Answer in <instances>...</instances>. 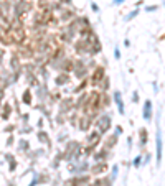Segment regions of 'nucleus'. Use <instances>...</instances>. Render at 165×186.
Returning <instances> with one entry per match:
<instances>
[{"label": "nucleus", "instance_id": "10", "mask_svg": "<svg viewBox=\"0 0 165 186\" xmlns=\"http://www.w3.org/2000/svg\"><path fill=\"white\" fill-rule=\"evenodd\" d=\"M107 156H109V148L103 147L99 151H96V153H94V160H96V161H104Z\"/></svg>", "mask_w": 165, "mask_h": 186}, {"label": "nucleus", "instance_id": "21", "mask_svg": "<svg viewBox=\"0 0 165 186\" xmlns=\"http://www.w3.org/2000/svg\"><path fill=\"white\" fill-rule=\"evenodd\" d=\"M69 124H73V125H78V115H76V114L69 117Z\"/></svg>", "mask_w": 165, "mask_h": 186}, {"label": "nucleus", "instance_id": "12", "mask_svg": "<svg viewBox=\"0 0 165 186\" xmlns=\"http://www.w3.org/2000/svg\"><path fill=\"white\" fill-rule=\"evenodd\" d=\"M147 140H149L147 129H140V130H139V145L140 147H145V145H147Z\"/></svg>", "mask_w": 165, "mask_h": 186}, {"label": "nucleus", "instance_id": "28", "mask_svg": "<svg viewBox=\"0 0 165 186\" xmlns=\"http://www.w3.org/2000/svg\"><path fill=\"white\" fill-rule=\"evenodd\" d=\"M132 101H134V102L139 101V96H137V92H134V96H132Z\"/></svg>", "mask_w": 165, "mask_h": 186}, {"label": "nucleus", "instance_id": "9", "mask_svg": "<svg viewBox=\"0 0 165 186\" xmlns=\"http://www.w3.org/2000/svg\"><path fill=\"white\" fill-rule=\"evenodd\" d=\"M107 163L106 161H98L96 165L93 166V173L94 175H101V173H104V171H107Z\"/></svg>", "mask_w": 165, "mask_h": 186}, {"label": "nucleus", "instance_id": "17", "mask_svg": "<svg viewBox=\"0 0 165 186\" xmlns=\"http://www.w3.org/2000/svg\"><path fill=\"white\" fill-rule=\"evenodd\" d=\"M139 13H140V10H137V8H135V10L130 12L129 15H125V17H124V21H130L132 18H135V17L139 15Z\"/></svg>", "mask_w": 165, "mask_h": 186}, {"label": "nucleus", "instance_id": "16", "mask_svg": "<svg viewBox=\"0 0 165 186\" xmlns=\"http://www.w3.org/2000/svg\"><path fill=\"white\" fill-rule=\"evenodd\" d=\"M88 84H89V81H88V79H81V84L78 86V87H74V89H73V94H79L81 91L86 89V86H88Z\"/></svg>", "mask_w": 165, "mask_h": 186}, {"label": "nucleus", "instance_id": "6", "mask_svg": "<svg viewBox=\"0 0 165 186\" xmlns=\"http://www.w3.org/2000/svg\"><path fill=\"white\" fill-rule=\"evenodd\" d=\"M142 115H144V120L145 122H150V120H152V115H154V107H152V101H150V99H147V101L144 102Z\"/></svg>", "mask_w": 165, "mask_h": 186}, {"label": "nucleus", "instance_id": "25", "mask_svg": "<svg viewBox=\"0 0 165 186\" xmlns=\"http://www.w3.org/2000/svg\"><path fill=\"white\" fill-rule=\"evenodd\" d=\"M91 8H93V12H99V7L96 5L94 2H93V3H91Z\"/></svg>", "mask_w": 165, "mask_h": 186}, {"label": "nucleus", "instance_id": "20", "mask_svg": "<svg viewBox=\"0 0 165 186\" xmlns=\"http://www.w3.org/2000/svg\"><path fill=\"white\" fill-rule=\"evenodd\" d=\"M159 10V5H147L145 7V12H155Z\"/></svg>", "mask_w": 165, "mask_h": 186}, {"label": "nucleus", "instance_id": "29", "mask_svg": "<svg viewBox=\"0 0 165 186\" xmlns=\"http://www.w3.org/2000/svg\"><path fill=\"white\" fill-rule=\"evenodd\" d=\"M60 2H61V3H66V5H69V3H71V0H60Z\"/></svg>", "mask_w": 165, "mask_h": 186}, {"label": "nucleus", "instance_id": "26", "mask_svg": "<svg viewBox=\"0 0 165 186\" xmlns=\"http://www.w3.org/2000/svg\"><path fill=\"white\" fill-rule=\"evenodd\" d=\"M125 0H112V3L114 5H121V3H124Z\"/></svg>", "mask_w": 165, "mask_h": 186}, {"label": "nucleus", "instance_id": "4", "mask_svg": "<svg viewBox=\"0 0 165 186\" xmlns=\"http://www.w3.org/2000/svg\"><path fill=\"white\" fill-rule=\"evenodd\" d=\"M94 124H96V127H98V130L104 135V133L111 129V117H109V115H101L98 120L94 122Z\"/></svg>", "mask_w": 165, "mask_h": 186}, {"label": "nucleus", "instance_id": "1", "mask_svg": "<svg viewBox=\"0 0 165 186\" xmlns=\"http://www.w3.org/2000/svg\"><path fill=\"white\" fill-rule=\"evenodd\" d=\"M155 143H157V166H160V163H162V148H164V142H162V129H160V120L159 119H157Z\"/></svg>", "mask_w": 165, "mask_h": 186}, {"label": "nucleus", "instance_id": "11", "mask_svg": "<svg viewBox=\"0 0 165 186\" xmlns=\"http://www.w3.org/2000/svg\"><path fill=\"white\" fill-rule=\"evenodd\" d=\"M74 109V102H73L71 97H66V99H63L61 101V112H68Z\"/></svg>", "mask_w": 165, "mask_h": 186}, {"label": "nucleus", "instance_id": "8", "mask_svg": "<svg viewBox=\"0 0 165 186\" xmlns=\"http://www.w3.org/2000/svg\"><path fill=\"white\" fill-rule=\"evenodd\" d=\"M112 99H114V102H116V106H117L119 114H121V115H124V114H125V109H124L122 96H121V92H119V91H114V92H112Z\"/></svg>", "mask_w": 165, "mask_h": 186}, {"label": "nucleus", "instance_id": "13", "mask_svg": "<svg viewBox=\"0 0 165 186\" xmlns=\"http://www.w3.org/2000/svg\"><path fill=\"white\" fill-rule=\"evenodd\" d=\"M68 82H69V74H68V73L63 71L61 74L56 76V84L58 86H64V84H68Z\"/></svg>", "mask_w": 165, "mask_h": 186}, {"label": "nucleus", "instance_id": "19", "mask_svg": "<svg viewBox=\"0 0 165 186\" xmlns=\"http://www.w3.org/2000/svg\"><path fill=\"white\" fill-rule=\"evenodd\" d=\"M140 165H142V156H135V160H134V166H135V168H139Z\"/></svg>", "mask_w": 165, "mask_h": 186}, {"label": "nucleus", "instance_id": "5", "mask_svg": "<svg viewBox=\"0 0 165 186\" xmlns=\"http://www.w3.org/2000/svg\"><path fill=\"white\" fill-rule=\"evenodd\" d=\"M94 119L91 115H88V114H84V115L79 117V124H78V127H79V130L81 132H89V129H91V125H93Z\"/></svg>", "mask_w": 165, "mask_h": 186}, {"label": "nucleus", "instance_id": "24", "mask_svg": "<svg viewBox=\"0 0 165 186\" xmlns=\"http://www.w3.org/2000/svg\"><path fill=\"white\" fill-rule=\"evenodd\" d=\"M116 175H117V165H114V166H112V180L116 178Z\"/></svg>", "mask_w": 165, "mask_h": 186}, {"label": "nucleus", "instance_id": "2", "mask_svg": "<svg viewBox=\"0 0 165 186\" xmlns=\"http://www.w3.org/2000/svg\"><path fill=\"white\" fill-rule=\"evenodd\" d=\"M104 77H106V69H104V66L98 64L96 68H94L93 74H91V81H89V82H91L93 86H99Z\"/></svg>", "mask_w": 165, "mask_h": 186}, {"label": "nucleus", "instance_id": "22", "mask_svg": "<svg viewBox=\"0 0 165 186\" xmlns=\"http://www.w3.org/2000/svg\"><path fill=\"white\" fill-rule=\"evenodd\" d=\"M114 58H116V59H121V51H119V48L114 50Z\"/></svg>", "mask_w": 165, "mask_h": 186}, {"label": "nucleus", "instance_id": "27", "mask_svg": "<svg viewBox=\"0 0 165 186\" xmlns=\"http://www.w3.org/2000/svg\"><path fill=\"white\" fill-rule=\"evenodd\" d=\"M23 101H25V102H30V94H28V92L25 94V97H23Z\"/></svg>", "mask_w": 165, "mask_h": 186}, {"label": "nucleus", "instance_id": "15", "mask_svg": "<svg viewBox=\"0 0 165 186\" xmlns=\"http://www.w3.org/2000/svg\"><path fill=\"white\" fill-rule=\"evenodd\" d=\"M60 18H61L63 21L73 20V18H74V12H73V10H69V8H64V10L61 12V15H60Z\"/></svg>", "mask_w": 165, "mask_h": 186}, {"label": "nucleus", "instance_id": "14", "mask_svg": "<svg viewBox=\"0 0 165 186\" xmlns=\"http://www.w3.org/2000/svg\"><path fill=\"white\" fill-rule=\"evenodd\" d=\"M116 143H117V135L114 133V135H111V137H107V138H106V142H104V147L111 150V148H114V147H116Z\"/></svg>", "mask_w": 165, "mask_h": 186}, {"label": "nucleus", "instance_id": "7", "mask_svg": "<svg viewBox=\"0 0 165 186\" xmlns=\"http://www.w3.org/2000/svg\"><path fill=\"white\" fill-rule=\"evenodd\" d=\"M101 135H103V133H101L99 130H93L91 133L86 135V143H88V145H99Z\"/></svg>", "mask_w": 165, "mask_h": 186}, {"label": "nucleus", "instance_id": "18", "mask_svg": "<svg viewBox=\"0 0 165 186\" xmlns=\"http://www.w3.org/2000/svg\"><path fill=\"white\" fill-rule=\"evenodd\" d=\"M99 86H101V89H103V91H107L109 89V77H107V76L101 81V84H99Z\"/></svg>", "mask_w": 165, "mask_h": 186}, {"label": "nucleus", "instance_id": "3", "mask_svg": "<svg viewBox=\"0 0 165 186\" xmlns=\"http://www.w3.org/2000/svg\"><path fill=\"white\" fill-rule=\"evenodd\" d=\"M74 76H76L78 79H86V74H88V66L82 59H78L74 61V69H73Z\"/></svg>", "mask_w": 165, "mask_h": 186}, {"label": "nucleus", "instance_id": "23", "mask_svg": "<svg viewBox=\"0 0 165 186\" xmlns=\"http://www.w3.org/2000/svg\"><path fill=\"white\" fill-rule=\"evenodd\" d=\"M114 133H116V135H121V133H122V127H121V125H117V127H116V132H114Z\"/></svg>", "mask_w": 165, "mask_h": 186}]
</instances>
